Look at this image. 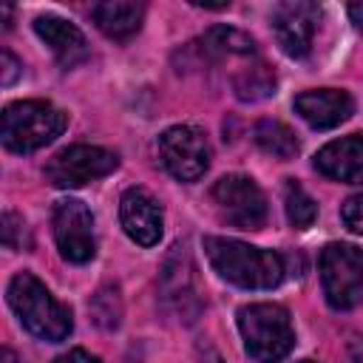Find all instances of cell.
I'll use <instances>...</instances> for the list:
<instances>
[{"label":"cell","mask_w":363,"mask_h":363,"mask_svg":"<svg viewBox=\"0 0 363 363\" xmlns=\"http://www.w3.org/2000/svg\"><path fill=\"white\" fill-rule=\"evenodd\" d=\"M204 252L213 269L241 289H272L284 281V258L272 250L244 244L238 238L207 235Z\"/></svg>","instance_id":"1"},{"label":"cell","mask_w":363,"mask_h":363,"mask_svg":"<svg viewBox=\"0 0 363 363\" xmlns=\"http://www.w3.org/2000/svg\"><path fill=\"white\" fill-rule=\"evenodd\" d=\"M6 298H9V306L17 315V320L34 337L48 340V343H57V340H65L71 335V329H74L71 309L62 306L45 289V284L40 278H34L31 272H17L9 281Z\"/></svg>","instance_id":"2"},{"label":"cell","mask_w":363,"mask_h":363,"mask_svg":"<svg viewBox=\"0 0 363 363\" xmlns=\"http://www.w3.org/2000/svg\"><path fill=\"white\" fill-rule=\"evenodd\" d=\"M238 332L247 354L255 363H278L295 346V329L286 306L247 303L238 309Z\"/></svg>","instance_id":"3"},{"label":"cell","mask_w":363,"mask_h":363,"mask_svg":"<svg viewBox=\"0 0 363 363\" xmlns=\"http://www.w3.org/2000/svg\"><path fill=\"white\" fill-rule=\"evenodd\" d=\"M68 125V116L43 99H20L3 108V145L11 153H31L54 142Z\"/></svg>","instance_id":"4"},{"label":"cell","mask_w":363,"mask_h":363,"mask_svg":"<svg viewBox=\"0 0 363 363\" xmlns=\"http://www.w3.org/2000/svg\"><path fill=\"white\" fill-rule=\"evenodd\" d=\"M320 284L332 309H354L363 301V250L354 244H326L320 250Z\"/></svg>","instance_id":"5"},{"label":"cell","mask_w":363,"mask_h":363,"mask_svg":"<svg viewBox=\"0 0 363 363\" xmlns=\"http://www.w3.org/2000/svg\"><path fill=\"white\" fill-rule=\"evenodd\" d=\"M159 156L167 173L179 182H199L213 159L207 133L193 125H173L159 136Z\"/></svg>","instance_id":"6"},{"label":"cell","mask_w":363,"mask_h":363,"mask_svg":"<svg viewBox=\"0 0 363 363\" xmlns=\"http://www.w3.org/2000/svg\"><path fill=\"white\" fill-rule=\"evenodd\" d=\"M119 167V156L99 145H71L54 153L45 164V179L54 187H82L94 179H102Z\"/></svg>","instance_id":"7"},{"label":"cell","mask_w":363,"mask_h":363,"mask_svg":"<svg viewBox=\"0 0 363 363\" xmlns=\"http://www.w3.org/2000/svg\"><path fill=\"white\" fill-rule=\"evenodd\" d=\"M213 201L221 218L238 230H261L267 221V196L250 176H221L213 184Z\"/></svg>","instance_id":"8"},{"label":"cell","mask_w":363,"mask_h":363,"mask_svg":"<svg viewBox=\"0 0 363 363\" xmlns=\"http://www.w3.org/2000/svg\"><path fill=\"white\" fill-rule=\"evenodd\" d=\"M51 227H54L57 250L65 261L85 264L94 258V252H96L94 216L79 199H60L51 213Z\"/></svg>","instance_id":"9"},{"label":"cell","mask_w":363,"mask_h":363,"mask_svg":"<svg viewBox=\"0 0 363 363\" xmlns=\"http://www.w3.org/2000/svg\"><path fill=\"white\" fill-rule=\"evenodd\" d=\"M318 17H320V9L306 0H289V3H278L272 9V31L286 57L301 60L309 54L312 37L318 28Z\"/></svg>","instance_id":"10"},{"label":"cell","mask_w":363,"mask_h":363,"mask_svg":"<svg viewBox=\"0 0 363 363\" xmlns=\"http://www.w3.org/2000/svg\"><path fill=\"white\" fill-rule=\"evenodd\" d=\"M119 221L130 241L139 247H153L162 238L164 216L162 204L145 187H128L119 199Z\"/></svg>","instance_id":"11"},{"label":"cell","mask_w":363,"mask_h":363,"mask_svg":"<svg viewBox=\"0 0 363 363\" xmlns=\"http://www.w3.org/2000/svg\"><path fill=\"white\" fill-rule=\"evenodd\" d=\"M295 111L298 116L312 125L315 130H329L346 122L354 111V102L346 91L337 88H318V91H303L295 96Z\"/></svg>","instance_id":"12"},{"label":"cell","mask_w":363,"mask_h":363,"mask_svg":"<svg viewBox=\"0 0 363 363\" xmlns=\"http://www.w3.org/2000/svg\"><path fill=\"white\" fill-rule=\"evenodd\" d=\"M315 167L343 184H363V136L352 133L323 145L315 153Z\"/></svg>","instance_id":"13"},{"label":"cell","mask_w":363,"mask_h":363,"mask_svg":"<svg viewBox=\"0 0 363 363\" xmlns=\"http://www.w3.org/2000/svg\"><path fill=\"white\" fill-rule=\"evenodd\" d=\"M162 298L184 320H193V315L187 312V303H193L199 309V301H196V289H193V264L182 244L173 247V252L167 255V261L162 267Z\"/></svg>","instance_id":"14"},{"label":"cell","mask_w":363,"mask_h":363,"mask_svg":"<svg viewBox=\"0 0 363 363\" xmlns=\"http://www.w3.org/2000/svg\"><path fill=\"white\" fill-rule=\"evenodd\" d=\"M34 31H37V37L54 51V57L60 60L62 68L77 65V62L85 60V54H88V45H85L82 31H79L74 23H68V20L57 17V14H43V17H37V20H34Z\"/></svg>","instance_id":"15"},{"label":"cell","mask_w":363,"mask_h":363,"mask_svg":"<svg viewBox=\"0 0 363 363\" xmlns=\"http://www.w3.org/2000/svg\"><path fill=\"white\" fill-rule=\"evenodd\" d=\"M91 17L102 34H108L113 40H128L130 34L139 31L145 6L133 3V0H105L91 9Z\"/></svg>","instance_id":"16"},{"label":"cell","mask_w":363,"mask_h":363,"mask_svg":"<svg viewBox=\"0 0 363 363\" xmlns=\"http://www.w3.org/2000/svg\"><path fill=\"white\" fill-rule=\"evenodd\" d=\"M199 48L210 60H224V57H252L255 54V40L233 26H213L201 40Z\"/></svg>","instance_id":"17"},{"label":"cell","mask_w":363,"mask_h":363,"mask_svg":"<svg viewBox=\"0 0 363 363\" xmlns=\"http://www.w3.org/2000/svg\"><path fill=\"white\" fill-rule=\"evenodd\" d=\"M252 136H255V145L264 153H269V156H275L281 162L295 159V153L301 150V142H298L295 130L289 125H284L281 119H261L255 125Z\"/></svg>","instance_id":"18"},{"label":"cell","mask_w":363,"mask_h":363,"mask_svg":"<svg viewBox=\"0 0 363 363\" xmlns=\"http://www.w3.org/2000/svg\"><path fill=\"white\" fill-rule=\"evenodd\" d=\"M233 91L244 102H258V99H267L269 94H275V77H272L269 65L255 62V65L241 68L233 77Z\"/></svg>","instance_id":"19"},{"label":"cell","mask_w":363,"mask_h":363,"mask_svg":"<svg viewBox=\"0 0 363 363\" xmlns=\"http://www.w3.org/2000/svg\"><path fill=\"white\" fill-rule=\"evenodd\" d=\"M284 207H286V218L295 230H306L315 224L318 218V204L315 199L295 182V179H286L284 182Z\"/></svg>","instance_id":"20"},{"label":"cell","mask_w":363,"mask_h":363,"mask_svg":"<svg viewBox=\"0 0 363 363\" xmlns=\"http://www.w3.org/2000/svg\"><path fill=\"white\" fill-rule=\"evenodd\" d=\"M94 320L102 326V329H116L119 320H122V301H119V289L116 286H102L91 303H88Z\"/></svg>","instance_id":"21"},{"label":"cell","mask_w":363,"mask_h":363,"mask_svg":"<svg viewBox=\"0 0 363 363\" xmlns=\"http://www.w3.org/2000/svg\"><path fill=\"white\" fill-rule=\"evenodd\" d=\"M340 221L346 224V230L363 235V193H354L340 204Z\"/></svg>","instance_id":"22"},{"label":"cell","mask_w":363,"mask_h":363,"mask_svg":"<svg viewBox=\"0 0 363 363\" xmlns=\"http://www.w3.org/2000/svg\"><path fill=\"white\" fill-rule=\"evenodd\" d=\"M23 227H26V224H23V218H20L17 213H11V210L3 213V244L11 247V250H14V247H23V238H17V233L23 235Z\"/></svg>","instance_id":"23"},{"label":"cell","mask_w":363,"mask_h":363,"mask_svg":"<svg viewBox=\"0 0 363 363\" xmlns=\"http://www.w3.org/2000/svg\"><path fill=\"white\" fill-rule=\"evenodd\" d=\"M0 60H3V85H11V82L17 79V74L23 71V65H20V62H17V57H14L11 51H6V48H3Z\"/></svg>","instance_id":"24"},{"label":"cell","mask_w":363,"mask_h":363,"mask_svg":"<svg viewBox=\"0 0 363 363\" xmlns=\"http://www.w3.org/2000/svg\"><path fill=\"white\" fill-rule=\"evenodd\" d=\"M54 363H99V357L91 354V352H85V349H71V352L60 354Z\"/></svg>","instance_id":"25"},{"label":"cell","mask_w":363,"mask_h":363,"mask_svg":"<svg viewBox=\"0 0 363 363\" xmlns=\"http://www.w3.org/2000/svg\"><path fill=\"white\" fill-rule=\"evenodd\" d=\"M349 17H352V23H354V26L363 31V0L349 6Z\"/></svg>","instance_id":"26"},{"label":"cell","mask_w":363,"mask_h":363,"mask_svg":"<svg viewBox=\"0 0 363 363\" xmlns=\"http://www.w3.org/2000/svg\"><path fill=\"white\" fill-rule=\"evenodd\" d=\"M349 352H352V360L354 363H363V337H354L349 343Z\"/></svg>","instance_id":"27"},{"label":"cell","mask_w":363,"mask_h":363,"mask_svg":"<svg viewBox=\"0 0 363 363\" xmlns=\"http://www.w3.org/2000/svg\"><path fill=\"white\" fill-rule=\"evenodd\" d=\"M201 357H204V363H224V360L218 357V352H216V349H210V346H204V349H201Z\"/></svg>","instance_id":"28"},{"label":"cell","mask_w":363,"mask_h":363,"mask_svg":"<svg viewBox=\"0 0 363 363\" xmlns=\"http://www.w3.org/2000/svg\"><path fill=\"white\" fill-rule=\"evenodd\" d=\"M3 363H17V357H14L9 349H3Z\"/></svg>","instance_id":"29"},{"label":"cell","mask_w":363,"mask_h":363,"mask_svg":"<svg viewBox=\"0 0 363 363\" xmlns=\"http://www.w3.org/2000/svg\"><path fill=\"white\" fill-rule=\"evenodd\" d=\"M298 363H315V360H298Z\"/></svg>","instance_id":"30"}]
</instances>
